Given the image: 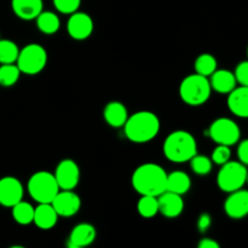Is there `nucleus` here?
Here are the masks:
<instances>
[{
	"mask_svg": "<svg viewBox=\"0 0 248 248\" xmlns=\"http://www.w3.org/2000/svg\"><path fill=\"white\" fill-rule=\"evenodd\" d=\"M35 21L39 31L44 34H47V35L57 33L61 27L60 18L52 11H41L36 16Z\"/></svg>",
	"mask_w": 248,
	"mask_h": 248,
	"instance_id": "nucleus-22",
	"label": "nucleus"
},
{
	"mask_svg": "<svg viewBox=\"0 0 248 248\" xmlns=\"http://www.w3.org/2000/svg\"><path fill=\"white\" fill-rule=\"evenodd\" d=\"M247 181V165L240 161H228L222 165L218 172L217 184L220 190L225 193L239 190L244 188Z\"/></svg>",
	"mask_w": 248,
	"mask_h": 248,
	"instance_id": "nucleus-7",
	"label": "nucleus"
},
{
	"mask_svg": "<svg viewBox=\"0 0 248 248\" xmlns=\"http://www.w3.org/2000/svg\"><path fill=\"white\" fill-rule=\"evenodd\" d=\"M190 167L193 170V172L198 176H206V174L210 173L212 171L213 162L212 160L210 159L206 155H200L196 153L190 160Z\"/></svg>",
	"mask_w": 248,
	"mask_h": 248,
	"instance_id": "nucleus-28",
	"label": "nucleus"
},
{
	"mask_svg": "<svg viewBox=\"0 0 248 248\" xmlns=\"http://www.w3.org/2000/svg\"><path fill=\"white\" fill-rule=\"evenodd\" d=\"M137 211L142 217L153 218L159 213V205H157V196L142 195L138 200Z\"/></svg>",
	"mask_w": 248,
	"mask_h": 248,
	"instance_id": "nucleus-24",
	"label": "nucleus"
},
{
	"mask_svg": "<svg viewBox=\"0 0 248 248\" xmlns=\"http://www.w3.org/2000/svg\"><path fill=\"white\" fill-rule=\"evenodd\" d=\"M228 97V108L234 115L246 119L248 116V86L235 87Z\"/></svg>",
	"mask_w": 248,
	"mask_h": 248,
	"instance_id": "nucleus-16",
	"label": "nucleus"
},
{
	"mask_svg": "<svg viewBox=\"0 0 248 248\" xmlns=\"http://www.w3.org/2000/svg\"><path fill=\"white\" fill-rule=\"evenodd\" d=\"M230 157H232V150H230V147L223 144H217V147L213 150L211 160H212L213 164H217L222 166L225 162L229 161Z\"/></svg>",
	"mask_w": 248,
	"mask_h": 248,
	"instance_id": "nucleus-29",
	"label": "nucleus"
},
{
	"mask_svg": "<svg viewBox=\"0 0 248 248\" xmlns=\"http://www.w3.org/2000/svg\"><path fill=\"white\" fill-rule=\"evenodd\" d=\"M24 189L19 179L7 176L0 179V205L12 207L23 200Z\"/></svg>",
	"mask_w": 248,
	"mask_h": 248,
	"instance_id": "nucleus-11",
	"label": "nucleus"
},
{
	"mask_svg": "<svg viewBox=\"0 0 248 248\" xmlns=\"http://www.w3.org/2000/svg\"><path fill=\"white\" fill-rule=\"evenodd\" d=\"M224 212L232 219H241L248 213V191L239 189L229 193L224 202Z\"/></svg>",
	"mask_w": 248,
	"mask_h": 248,
	"instance_id": "nucleus-13",
	"label": "nucleus"
},
{
	"mask_svg": "<svg viewBox=\"0 0 248 248\" xmlns=\"http://www.w3.org/2000/svg\"><path fill=\"white\" fill-rule=\"evenodd\" d=\"M191 188V179L188 173L183 171H173L167 174L166 190L171 193L184 195Z\"/></svg>",
	"mask_w": 248,
	"mask_h": 248,
	"instance_id": "nucleus-21",
	"label": "nucleus"
},
{
	"mask_svg": "<svg viewBox=\"0 0 248 248\" xmlns=\"http://www.w3.org/2000/svg\"><path fill=\"white\" fill-rule=\"evenodd\" d=\"M103 118L109 126L120 128L125 125L126 120L128 118L127 109L121 102H109L103 109Z\"/></svg>",
	"mask_w": 248,
	"mask_h": 248,
	"instance_id": "nucleus-20",
	"label": "nucleus"
},
{
	"mask_svg": "<svg viewBox=\"0 0 248 248\" xmlns=\"http://www.w3.org/2000/svg\"><path fill=\"white\" fill-rule=\"evenodd\" d=\"M14 14L23 21H31L43 11V0H11Z\"/></svg>",
	"mask_w": 248,
	"mask_h": 248,
	"instance_id": "nucleus-17",
	"label": "nucleus"
},
{
	"mask_svg": "<svg viewBox=\"0 0 248 248\" xmlns=\"http://www.w3.org/2000/svg\"><path fill=\"white\" fill-rule=\"evenodd\" d=\"M47 63V52L39 44H28L19 50L16 65L19 72L27 75L39 74Z\"/></svg>",
	"mask_w": 248,
	"mask_h": 248,
	"instance_id": "nucleus-6",
	"label": "nucleus"
},
{
	"mask_svg": "<svg viewBox=\"0 0 248 248\" xmlns=\"http://www.w3.org/2000/svg\"><path fill=\"white\" fill-rule=\"evenodd\" d=\"M123 127L128 140L133 143H148L159 133L160 120L152 111L142 110L128 116Z\"/></svg>",
	"mask_w": 248,
	"mask_h": 248,
	"instance_id": "nucleus-2",
	"label": "nucleus"
},
{
	"mask_svg": "<svg viewBox=\"0 0 248 248\" xmlns=\"http://www.w3.org/2000/svg\"><path fill=\"white\" fill-rule=\"evenodd\" d=\"M194 68H195L196 74L208 78L217 69V60L211 53H202L195 60Z\"/></svg>",
	"mask_w": 248,
	"mask_h": 248,
	"instance_id": "nucleus-25",
	"label": "nucleus"
},
{
	"mask_svg": "<svg viewBox=\"0 0 248 248\" xmlns=\"http://www.w3.org/2000/svg\"><path fill=\"white\" fill-rule=\"evenodd\" d=\"M56 10L61 14L72 15L73 12L78 11L81 4V0H52Z\"/></svg>",
	"mask_w": 248,
	"mask_h": 248,
	"instance_id": "nucleus-30",
	"label": "nucleus"
},
{
	"mask_svg": "<svg viewBox=\"0 0 248 248\" xmlns=\"http://www.w3.org/2000/svg\"><path fill=\"white\" fill-rule=\"evenodd\" d=\"M19 75H21V72H19L18 67L14 63L0 65V85L1 86H14L18 81Z\"/></svg>",
	"mask_w": 248,
	"mask_h": 248,
	"instance_id": "nucleus-27",
	"label": "nucleus"
},
{
	"mask_svg": "<svg viewBox=\"0 0 248 248\" xmlns=\"http://www.w3.org/2000/svg\"><path fill=\"white\" fill-rule=\"evenodd\" d=\"M234 77L236 79L237 84L242 85V86H248V62L244 61L237 64L235 68Z\"/></svg>",
	"mask_w": 248,
	"mask_h": 248,
	"instance_id": "nucleus-31",
	"label": "nucleus"
},
{
	"mask_svg": "<svg viewBox=\"0 0 248 248\" xmlns=\"http://www.w3.org/2000/svg\"><path fill=\"white\" fill-rule=\"evenodd\" d=\"M167 173L160 165L147 162L135 170L132 186L140 195L159 196L166 190Z\"/></svg>",
	"mask_w": 248,
	"mask_h": 248,
	"instance_id": "nucleus-1",
	"label": "nucleus"
},
{
	"mask_svg": "<svg viewBox=\"0 0 248 248\" xmlns=\"http://www.w3.org/2000/svg\"><path fill=\"white\" fill-rule=\"evenodd\" d=\"M212 224V217L208 213H201L198 218V230L200 232H206Z\"/></svg>",
	"mask_w": 248,
	"mask_h": 248,
	"instance_id": "nucleus-32",
	"label": "nucleus"
},
{
	"mask_svg": "<svg viewBox=\"0 0 248 248\" xmlns=\"http://www.w3.org/2000/svg\"><path fill=\"white\" fill-rule=\"evenodd\" d=\"M162 149L167 160L176 164H183L198 153V144L190 132L179 130L167 136Z\"/></svg>",
	"mask_w": 248,
	"mask_h": 248,
	"instance_id": "nucleus-3",
	"label": "nucleus"
},
{
	"mask_svg": "<svg viewBox=\"0 0 248 248\" xmlns=\"http://www.w3.org/2000/svg\"><path fill=\"white\" fill-rule=\"evenodd\" d=\"M19 48L16 43L11 40H0V63L1 64H10L16 63L18 57Z\"/></svg>",
	"mask_w": 248,
	"mask_h": 248,
	"instance_id": "nucleus-26",
	"label": "nucleus"
},
{
	"mask_svg": "<svg viewBox=\"0 0 248 248\" xmlns=\"http://www.w3.org/2000/svg\"><path fill=\"white\" fill-rule=\"evenodd\" d=\"M237 157L240 162L247 165L248 164V140H244L237 147Z\"/></svg>",
	"mask_w": 248,
	"mask_h": 248,
	"instance_id": "nucleus-33",
	"label": "nucleus"
},
{
	"mask_svg": "<svg viewBox=\"0 0 248 248\" xmlns=\"http://www.w3.org/2000/svg\"><path fill=\"white\" fill-rule=\"evenodd\" d=\"M58 215L51 203H39L34 208L33 223L41 230H50L57 224Z\"/></svg>",
	"mask_w": 248,
	"mask_h": 248,
	"instance_id": "nucleus-18",
	"label": "nucleus"
},
{
	"mask_svg": "<svg viewBox=\"0 0 248 248\" xmlns=\"http://www.w3.org/2000/svg\"><path fill=\"white\" fill-rule=\"evenodd\" d=\"M67 31L70 38L75 40H85L93 31V21L85 12H73L67 22Z\"/></svg>",
	"mask_w": 248,
	"mask_h": 248,
	"instance_id": "nucleus-12",
	"label": "nucleus"
},
{
	"mask_svg": "<svg viewBox=\"0 0 248 248\" xmlns=\"http://www.w3.org/2000/svg\"><path fill=\"white\" fill-rule=\"evenodd\" d=\"M96 228L90 223H80L70 232L67 245L70 248H81L90 246L96 239Z\"/></svg>",
	"mask_w": 248,
	"mask_h": 248,
	"instance_id": "nucleus-15",
	"label": "nucleus"
},
{
	"mask_svg": "<svg viewBox=\"0 0 248 248\" xmlns=\"http://www.w3.org/2000/svg\"><path fill=\"white\" fill-rule=\"evenodd\" d=\"M12 217L15 222L21 225H28L33 223L34 207L29 202L21 200L16 205L12 206Z\"/></svg>",
	"mask_w": 248,
	"mask_h": 248,
	"instance_id": "nucleus-23",
	"label": "nucleus"
},
{
	"mask_svg": "<svg viewBox=\"0 0 248 248\" xmlns=\"http://www.w3.org/2000/svg\"><path fill=\"white\" fill-rule=\"evenodd\" d=\"M210 77L211 89L218 93H229L236 87V79L234 77V73L230 70L216 69Z\"/></svg>",
	"mask_w": 248,
	"mask_h": 248,
	"instance_id": "nucleus-19",
	"label": "nucleus"
},
{
	"mask_svg": "<svg viewBox=\"0 0 248 248\" xmlns=\"http://www.w3.org/2000/svg\"><path fill=\"white\" fill-rule=\"evenodd\" d=\"M212 89L207 77L200 74H190L183 79L179 86V96L188 106L198 107L210 99Z\"/></svg>",
	"mask_w": 248,
	"mask_h": 248,
	"instance_id": "nucleus-4",
	"label": "nucleus"
},
{
	"mask_svg": "<svg viewBox=\"0 0 248 248\" xmlns=\"http://www.w3.org/2000/svg\"><path fill=\"white\" fill-rule=\"evenodd\" d=\"M61 190H73L80 181V170L77 162L72 159L60 161L53 173Z\"/></svg>",
	"mask_w": 248,
	"mask_h": 248,
	"instance_id": "nucleus-9",
	"label": "nucleus"
},
{
	"mask_svg": "<svg viewBox=\"0 0 248 248\" xmlns=\"http://www.w3.org/2000/svg\"><path fill=\"white\" fill-rule=\"evenodd\" d=\"M29 195L38 203H51L61 190L53 173L47 171L35 172L27 184Z\"/></svg>",
	"mask_w": 248,
	"mask_h": 248,
	"instance_id": "nucleus-5",
	"label": "nucleus"
},
{
	"mask_svg": "<svg viewBox=\"0 0 248 248\" xmlns=\"http://www.w3.org/2000/svg\"><path fill=\"white\" fill-rule=\"evenodd\" d=\"M208 133L213 142L217 144L228 145V147L236 144L241 138L239 125L228 118H219L213 121L211 124Z\"/></svg>",
	"mask_w": 248,
	"mask_h": 248,
	"instance_id": "nucleus-8",
	"label": "nucleus"
},
{
	"mask_svg": "<svg viewBox=\"0 0 248 248\" xmlns=\"http://www.w3.org/2000/svg\"><path fill=\"white\" fill-rule=\"evenodd\" d=\"M51 205L57 212L58 217H73L79 212L81 200L73 190H60L53 198Z\"/></svg>",
	"mask_w": 248,
	"mask_h": 248,
	"instance_id": "nucleus-10",
	"label": "nucleus"
},
{
	"mask_svg": "<svg viewBox=\"0 0 248 248\" xmlns=\"http://www.w3.org/2000/svg\"><path fill=\"white\" fill-rule=\"evenodd\" d=\"M159 213L166 218H176L182 215L184 210V201L182 195L165 190L157 196Z\"/></svg>",
	"mask_w": 248,
	"mask_h": 248,
	"instance_id": "nucleus-14",
	"label": "nucleus"
},
{
	"mask_svg": "<svg viewBox=\"0 0 248 248\" xmlns=\"http://www.w3.org/2000/svg\"><path fill=\"white\" fill-rule=\"evenodd\" d=\"M199 248H219V244L217 241H215L213 239H210V237H205V239L201 240L199 242Z\"/></svg>",
	"mask_w": 248,
	"mask_h": 248,
	"instance_id": "nucleus-34",
	"label": "nucleus"
}]
</instances>
